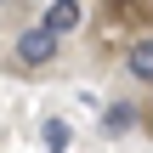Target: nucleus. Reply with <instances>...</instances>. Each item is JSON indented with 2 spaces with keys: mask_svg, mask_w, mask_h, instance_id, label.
I'll use <instances>...</instances> for the list:
<instances>
[{
  "mask_svg": "<svg viewBox=\"0 0 153 153\" xmlns=\"http://www.w3.org/2000/svg\"><path fill=\"white\" fill-rule=\"evenodd\" d=\"M51 57H57V34H51L45 23H34V28L17 34V62H23V68H45Z\"/></svg>",
  "mask_w": 153,
  "mask_h": 153,
  "instance_id": "f257e3e1",
  "label": "nucleus"
},
{
  "mask_svg": "<svg viewBox=\"0 0 153 153\" xmlns=\"http://www.w3.org/2000/svg\"><path fill=\"white\" fill-rule=\"evenodd\" d=\"M40 23H45V28H51L57 40H62V34H74V28H79V0H51Z\"/></svg>",
  "mask_w": 153,
  "mask_h": 153,
  "instance_id": "f03ea898",
  "label": "nucleus"
},
{
  "mask_svg": "<svg viewBox=\"0 0 153 153\" xmlns=\"http://www.w3.org/2000/svg\"><path fill=\"white\" fill-rule=\"evenodd\" d=\"M125 68H131L136 79H148V85H153V34H148V40H136V45L125 51Z\"/></svg>",
  "mask_w": 153,
  "mask_h": 153,
  "instance_id": "7ed1b4c3",
  "label": "nucleus"
},
{
  "mask_svg": "<svg viewBox=\"0 0 153 153\" xmlns=\"http://www.w3.org/2000/svg\"><path fill=\"white\" fill-rule=\"evenodd\" d=\"M131 125H136V108H131V102H114V108L102 114V131H108V136H119V131H131Z\"/></svg>",
  "mask_w": 153,
  "mask_h": 153,
  "instance_id": "20e7f679",
  "label": "nucleus"
},
{
  "mask_svg": "<svg viewBox=\"0 0 153 153\" xmlns=\"http://www.w3.org/2000/svg\"><path fill=\"white\" fill-rule=\"evenodd\" d=\"M40 136H45V148H51V153H62L68 142H74V131H68L62 119H45V131H40Z\"/></svg>",
  "mask_w": 153,
  "mask_h": 153,
  "instance_id": "39448f33",
  "label": "nucleus"
},
{
  "mask_svg": "<svg viewBox=\"0 0 153 153\" xmlns=\"http://www.w3.org/2000/svg\"><path fill=\"white\" fill-rule=\"evenodd\" d=\"M136 0H102V11H131Z\"/></svg>",
  "mask_w": 153,
  "mask_h": 153,
  "instance_id": "423d86ee",
  "label": "nucleus"
}]
</instances>
